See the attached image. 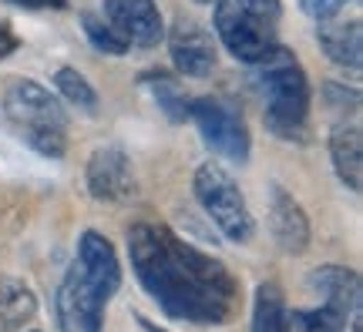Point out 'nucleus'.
<instances>
[{"label":"nucleus","instance_id":"nucleus-1","mask_svg":"<svg viewBox=\"0 0 363 332\" xmlns=\"http://www.w3.org/2000/svg\"><path fill=\"white\" fill-rule=\"evenodd\" d=\"M131 268L158 309L192 326H229L239 312V282L219 258L182 242L169 225L135 222L128 229Z\"/></svg>","mask_w":363,"mask_h":332},{"label":"nucleus","instance_id":"nucleus-2","mask_svg":"<svg viewBox=\"0 0 363 332\" xmlns=\"http://www.w3.org/2000/svg\"><path fill=\"white\" fill-rule=\"evenodd\" d=\"M252 67V84L262 98V118L266 128L283 141H303L310 138V81L306 71L283 44H276L262 61Z\"/></svg>","mask_w":363,"mask_h":332},{"label":"nucleus","instance_id":"nucleus-3","mask_svg":"<svg viewBox=\"0 0 363 332\" xmlns=\"http://www.w3.org/2000/svg\"><path fill=\"white\" fill-rule=\"evenodd\" d=\"M4 115L13 131L44 158H65L67 151V111L38 81H11L4 91Z\"/></svg>","mask_w":363,"mask_h":332},{"label":"nucleus","instance_id":"nucleus-4","mask_svg":"<svg viewBox=\"0 0 363 332\" xmlns=\"http://www.w3.org/2000/svg\"><path fill=\"white\" fill-rule=\"evenodd\" d=\"M195 198L206 208V215L212 218V225L235 245H246L256 231V222H252V212L246 205V195L239 192L235 178L219 165V161H202L195 168L192 178Z\"/></svg>","mask_w":363,"mask_h":332},{"label":"nucleus","instance_id":"nucleus-5","mask_svg":"<svg viewBox=\"0 0 363 332\" xmlns=\"http://www.w3.org/2000/svg\"><path fill=\"white\" fill-rule=\"evenodd\" d=\"M189 121H192L206 148L219 158H229V161H239L246 165L249 151H252V138H249V128L242 121V111L233 108L222 98H192V108H189Z\"/></svg>","mask_w":363,"mask_h":332},{"label":"nucleus","instance_id":"nucleus-6","mask_svg":"<svg viewBox=\"0 0 363 332\" xmlns=\"http://www.w3.org/2000/svg\"><path fill=\"white\" fill-rule=\"evenodd\" d=\"M216 34H219L222 47L233 54L242 64H256L279 44L276 40V24H266L259 17L246 13L235 0H216Z\"/></svg>","mask_w":363,"mask_h":332},{"label":"nucleus","instance_id":"nucleus-7","mask_svg":"<svg viewBox=\"0 0 363 332\" xmlns=\"http://www.w3.org/2000/svg\"><path fill=\"white\" fill-rule=\"evenodd\" d=\"M104 299L94 285H91L81 268L71 262V268L61 279L54 309H57V329L61 332H101L104 329Z\"/></svg>","mask_w":363,"mask_h":332},{"label":"nucleus","instance_id":"nucleus-8","mask_svg":"<svg viewBox=\"0 0 363 332\" xmlns=\"http://www.w3.org/2000/svg\"><path fill=\"white\" fill-rule=\"evenodd\" d=\"M84 181H88L91 198L104 205H125L138 192V181H135L128 154L121 148H115V144H104V148H98L91 154Z\"/></svg>","mask_w":363,"mask_h":332},{"label":"nucleus","instance_id":"nucleus-9","mask_svg":"<svg viewBox=\"0 0 363 332\" xmlns=\"http://www.w3.org/2000/svg\"><path fill=\"white\" fill-rule=\"evenodd\" d=\"M104 21L125 38L128 47L152 51L165 38L162 11L155 0H104Z\"/></svg>","mask_w":363,"mask_h":332},{"label":"nucleus","instance_id":"nucleus-10","mask_svg":"<svg viewBox=\"0 0 363 332\" xmlns=\"http://www.w3.org/2000/svg\"><path fill=\"white\" fill-rule=\"evenodd\" d=\"M169 57L185 77H208L216 71V44L206 27L192 17H179L169 30Z\"/></svg>","mask_w":363,"mask_h":332},{"label":"nucleus","instance_id":"nucleus-11","mask_svg":"<svg viewBox=\"0 0 363 332\" xmlns=\"http://www.w3.org/2000/svg\"><path fill=\"white\" fill-rule=\"evenodd\" d=\"M74 265L81 268V275H84L104 299H111V295L121 289V262H118L115 245L108 242L101 231H94V229L81 231Z\"/></svg>","mask_w":363,"mask_h":332},{"label":"nucleus","instance_id":"nucleus-12","mask_svg":"<svg viewBox=\"0 0 363 332\" xmlns=\"http://www.w3.org/2000/svg\"><path fill=\"white\" fill-rule=\"evenodd\" d=\"M269 231L276 245L289 256H299L310 248V218L279 181L269 185Z\"/></svg>","mask_w":363,"mask_h":332},{"label":"nucleus","instance_id":"nucleus-13","mask_svg":"<svg viewBox=\"0 0 363 332\" xmlns=\"http://www.w3.org/2000/svg\"><path fill=\"white\" fill-rule=\"evenodd\" d=\"M306 289L316 295V302L337 309L343 316H353L360 309V275L343 265H320L306 275Z\"/></svg>","mask_w":363,"mask_h":332},{"label":"nucleus","instance_id":"nucleus-14","mask_svg":"<svg viewBox=\"0 0 363 332\" xmlns=\"http://www.w3.org/2000/svg\"><path fill=\"white\" fill-rule=\"evenodd\" d=\"M316 38H320L323 54L337 67H347V71H360L363 67V24L360 21H340V17L316 21Z\"/></svg>","mask_w":363,"mask_h":332},{"label":"nucleus","instance_id":"nucleus-15","mask_svg":"<svg viewBox=\"0 0 363 332\" xmlns=\"http://www.w3.org/2000/svg\"><path fill=\"white\" fill-rule=\"evenodd\" d=\"M330 158L337 168L340 181L360 192L363 181V131L357 125H337L330 131Z\"/></svg>","mask_w":363,"mask_h":332},{"label":"nucleus","instance_id":"nucleus-16","mask_svg":"<svg viewBox=\"0 0 363 332\" xmlns=\"http://www.w3.org/2000/svg\"><path fill=\"white\" fill-rule=\"evenodd\" d=\"M38 316V295L24 279H0V332H17Z\"/></svg>","mask_w":363,"mask_h":332},{"label":"nucleus","instance_id":"nucleus-17","mask_svg":"<svg viewBox=\"0 0 363 332\" xmlns=\"http://www.w3.org/2000/svg\"><path fill=\"white\" fill-rule=\"evenodd\" d=\"M249 332H289L286 295L276 282L256 285V295H252V326H249Z\"/></svg>","mask_w":363,"mask_h":332},{"label":"nucleus","instance_id":"nucleus-18","mask_svg":"<svg viewBox=\"0 0 363 332\" xmlns=\"http://www.w3.org/2000/svg\"><path fill=\"white\" fill-rule=\"evenodd\" d=\"M142 84L152 91L155 104L162 108V111H165V118H169V121H175V125L189 121L192 98L185 94V88H182L179 77L165 74V71H145V74H142Z\"/></svg>","mask_w":363,"mask_h":332},{"label":"nucleus","instance_id":"nucleus-19","mask_svg":"<svg viewBox=\"0 0 363 332\" xmlns=\"http://www.w3.org/2000/svg\"><path fill=\"white\" fill-rule=\"evenodd\" d=\"M347 319L337 309L316 302L313 309H293L289 312V329L293 332H343L347 329Z\"/></svg>","mask_w":363,"mask_h":332},{"label":"nucleus","instance_id":"nucleus-20","mask_svg":"<svg viewBox=\"0 0 363 332\" xmlns=\"http://www.w3.org/2000/svg\"><path fill=\"white\" fill-rule=\"evenodd\" d=\"M81 27H84V34H88V40H91V47H94V51L111 54V57H125V54H128L125 38H121L115 27L104 21V17H98V13H81Z\"/></svg>","mask_w":363,"mask_h":332},{"label":"nucleus","instance_id":"nucleus-21","mask_svg":"<svg viewBox=\"0 0 363 332\" xmlns=\"http://www.w3.org/2000/svg\"><path fill=\"white\" fill-rule=\"evenodd\" d=\"M54 88H57V94H61L65 101L78 104L84 111H94V108H98V91L91 88L88 77L81 74V71H74V67H61V71L54 74Z\"/></svg>","mask_w":363,"mask_h":332},{"label":"nucleus","instance_id":"nucleus-22","mask_svg":"<svg viewBox=\"0 0 363 332\" xmlns=\"http://www.w3.org/2000/svg\"><path fill=\"white\" fill-rule=\"evenodd\" d=\"M235 4H239L246 13L266 21V24H276V21L283 17V4H279V0H235Z\"/></svg>","mask_w":363,"mask_h":332},{"label":"nucleus","instance_id":"nucleus-23","mask_svg":"<svg viewBox=\"0 0 363 332\" xmlns=\"http://www.w3.org/2000/svg\"><path fill=\"white\" fill-rule=\"evenodd\" d=\"M323 94H326V101H330V108H337V111H357V108H360V94H357L353 88L326 84Z\"/></svg>","mask_w":363,"mask_h":332},{"label":"nucleus","instance_id":"nucleus-24","mask_svg":"<svg viewBox=\"0 0 363 332\" xmlns=\"http://www.w3.org/2000/svg\"><path fill=\"white\" fill-rule=\"evenodd\" d=\"M299 7L313 21H326V17H337L347 7V0H299Z\"/></svg>","mask_w":363,"mask_h":332},{"label":"nucleus","instance_id":"nucleus-25","mask_svg":"<svg viewBox=\"0 0 363 332\" xmlns=\"http://www.w3.org/2000/svg\"><path fill=\"white\" fill-rule=\"evenodd\" d=\"M17 47H21V38H17V30H13L7 21H0V61H4V57H11Z\"/></svg>","mask_w":363,"mask_h":332},{"label":"nucleus","instance_id":"nucleus-26","mask_svg":"<svg viewBox=\"0 0 363 332\" xmlns=\"http://www.w3.org/2000/svg\"><path fill=\"white\" fill-rule=\"evenodd\" d=\"M11 4H17V7H27V11H57V7H65L67 0H11Z\"/></svg>","mask_w":363,"mask_h":332},{"label":"nucleus","instance_id":"nucleus-27","mask_svg":"<svg viewBox=\"0 0 363 332\" xmlns=\"http://www.w3.org/2000/svg\"><path fill=\"white\" fill-rule=\"evenodd\" d=\"M350 332H363V319H360V309L350 316Z\"/></svg>","mask_w":363,"mask_h":332},{"label":"nucleus","instance_id":"nucleus-28","mask_svg":"<svg viewBox=\"0 0 363 332\" xmlns=\"http://www.w3.org/2000/svg\"><path fill=\"white\" fill-rule=\"evenodd\" d=\"M138 326H142L145 332H165V329H158V326H152V322H148V319H138Z\"/></svg>","mask_w":363,"mask_h":332},{"label":"nucleus","instance_id":"nucleus-29","mask_svg":"<svg viewBox=\"0 0 363 332\" xmlns=\"http://www.w3.org/2000/svg\"><path fill=\"white\" fill-rule=\"evenodd\" d=\"M195 4H216V0H195Z\"/></svg>","mask_w":363,"mask_h":332}]
</instances>
